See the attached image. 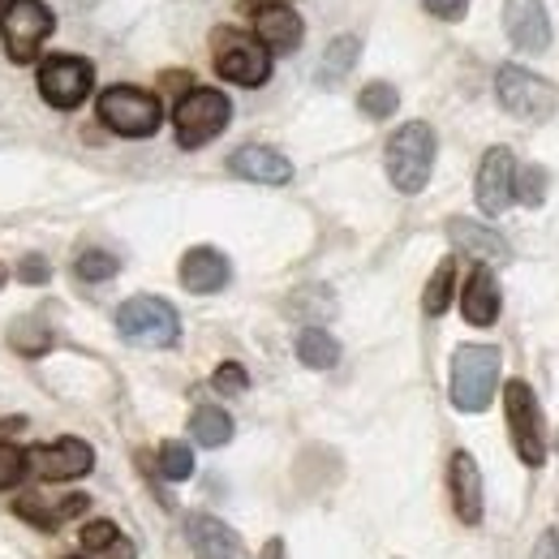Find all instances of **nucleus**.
I'll list each match as a JSON object with an SVG mask.
<instances>
[{"instance_id":"nucleus-30","label":"nucleus","mask_w":559,"mask_h":559,"mask_svg":"<svg viewBox=\"0 0 559 559\" xmlns=\"http://www.w3.org/2000/svg\"><path fill=\"white\" fill-rule=\"evenodd\" d=\"M159 474L168 478V483H186L190 474H194V452L186 448V443H164L159 448Z\"/></svg>"},{"instance_id":"nucleus-13","label":"nucleus","mask_w":559,"mask_h":559,"mask_svg":"<svg viewBox=\"0 0 559 559\" xmlns=\"http://www.w3.org/2000/svg\"><path fill=\"white\" fill-rule=\"evenodd\" d=\"M503 31L521 52L551 48V17H547L543 0H503Z\"/></svg>"},{"instance_id":"nucleus-31","label":"nucleus","mask_w":559,"mask_h":559,"mask_svg":"<svg viewBox=\"0 0 559 559\" xmlns=\"http://www.w3.org/2000/svg\"><path fill=\"white\" fill-rule=\"evenodd\" d=\"M516 199H521L525 207H543V199H547V173H543V168H525V173L516 177Z\"/></svg>"},{"instance_id":"nucleus-38","label":"nucleus","mask_w":559,"mask_h":559,"mask_svg":"<svg viewBox=\"0 0 559 559\" xmlns=\"http://www.w3.org/2000/svg\"><path fill=\"white\" fill-rule=\"evenodd\" d=\"M4 280H9V267H4V263H0V288H4Z\"/></svg>"},{"instance_id":"nucleus-29","label":"nucleus","mask_w":559,"mask_h":559,"mask_svg":"<svg viewBox=\"0 0 559 559\" xmlns=\"http://www.w3.org/2000/svg\"><path fill=\"white\" fill-rule=\"evenodd\" d=\"M73 272H78V280H86V284H99V280L117 276L121 263H117V254H108V250H82L78 263H73Z\"/></svg>"},{"instance_id":"nucleus-40","label":"nucleus","mask_w":559,"mask_h":559,"mask_svg":"<svg viewBox=\"0 0 559 559\" xmlns=\"http://www.w3.org/2000/svg\"><path fill=\"white\" fill-rule=\"evenodd\" d=\"M0 9H4V4H0Z\"/></svg>"},{"instance_id":"nucleus-34","label":"nucleus","mask_w":559,"mask_h":559,"mask_svg":"<svg viewBox=\"0 0 559 559\" xmlns=\"http://www.w3.org/2000/svg\"><path fill=\"white\" fill-rule=\"evenodd\" d=\"M48 276H52V267H48L44 254H26V259L17 263V280H22V284H48Z\"/></svg>"},{"instance_id":"nucleus-25","label":"nucleus","mask_w":559,"mask_h":559,"mask_svg":"<svg viewBox=\"0 0 559 559\" xmlns=\"http://www.w3.org/2000/svg\"><path fill=\"white\" fill-rule=\"evenodd\" d=\"M357 52H361V44H357L353 35L332 39L328 52H323V66H319V82H323V86H336V82L357 66Z\"/></svg>"},{"instance_id":"nucleus-20","label":"nucleus","mask_w":559,"mask_h":559,"mask_svg":"<svg viewBox=\"0 0 559 559\" xmlns=\"http://www.w3.org/2000/svg\"><path fill=\"white\" fill-rule=\"evenodd\" d=\"M233 276V267H228V259L219 254V250H211V246H194L186 259H181V284L190 288V293H219L224 284Z\"/></svg>"},{"instance_id":"nucleus-27","label":"nucleus","mask_w":559,"mask_h":559,"mask_svg":"<svg viewBox=\"0 0 559 559\" xmlns=\"http://www.w3.org/2000/svg\"><path fill=\"white\" fill-rule=\"evenodd\" d=\"M9 345L22 353V357H39V353L52 349V332L44 323H35V319H22V323H13Z\"/></svg>"},{"instance_id":"nucleus-37","label":"nucleus","mask_w":559,"mask_h":559,"mask_svg":"<svg viewBox=\"0 0 559 559\" xmlns=\"http://www.w3.org/2000/svg\"><path fill=\"white\" fill-rule=\"evenodd\" d=\"M263 559H284V543H280V538H267V547H263Z\"/></svg>"},{"instance_id":"nucleus-36","label":"nucleus","mask_w":559,"mask_h":559,"mask_svg":"<svg viewBox=\"0 0 559 559\" xmlns=\"http://www.w3.org/2000/svg\"><path fill=\"white\" fill-rule=\"evenodd\" d=\"M534 559H559V534H556V530H547V534L538 538V547H534Z\"/></svg>"},{"instance_id":"nucleus-7","label":"nucleus","mask_w":559,"mask_h":559,"mask_svg":"<svg viewBox=\"0 0 559 559\" xmlns=\"http://www.w3.org/2000/svg\"><path fill=\"white\" fill-rule=\"evenodd\" d=\"M95 108H99V121L121 139H151L164 121L159 99L142 86H108Z\"/></svg>"},{"instance_id":"nucleus-8","label":"nucleus","mask_w":559,"mask_h":559,"mask_svg":"<svg viewBox=\"0 0 559 559\" xmlns=\"http://www.w3.org/2000/svg\"><path fill=\"white\" fill-rule=\"evenodd\" d=\"M117 332L139 349H168L181 336V319L164 297H130L117 310Z\"/></svg>"},{"instance_id":"nucleus-24","label":"nucleus","mask_w":559,"mask_h":559,"mask_svg":"<svg viewBox=\"0 0 559 559\" xmlns=\"http://www.w3.org/2000/svg\"><path fill=\"white\" fill-rule=\"evenodd\" d=\"M190 435L203 443V448H224L233 439V418L219 409V405H199L194 418H190Z\"/></svg>"},{"instance_id":"nucleus-3","label":"nucleus","mask_w":559,"mask_h":559,"mask_svg":"<svg viewBox=\"0 0 559 559\" xmlns=\"http://www.w3.org/2000/svg\"><path fill=\"white\" fill-rule=\"evenodd\" d=\"M499 383V349L495 345H461L452 357V405L461 414H483Z\"/></svg>"},{"instance_id":"nucleus-9","label":"nucleus","mask_w":559,"mask_h":559,"mask_svg":"<svg viewBox=\"0 0 559 559\" xmlns=\"http://www.w3.org/2000/svg\"><path fill=\"white\" fill-rule=\"evenodd\" d=\"M495 91H499V104L521 121H547L559 108L556 86L543 82L538 73L521 70V66H503L495 73Z\"/></svg>"},{"instance_id":"nucleus-23","label":"nucleus","mask_w":559,"mask_h":559,"mask_svg":"<svg viewBox=\"0 0 559 559\" xmlns=\"http://www.w3.org/2000/svg\"><path fill=\"white\" fill-rule=\"evenodd\" d=\"M297 357H301V366H310V370H332V366L341 361V345H336V336H328L323 328H306V332L297 336Z\"/></svg>"},{"instance_id":"nucleus-22","label":"nucleus","mask_w":559,"mask_h":559,"mask_svg":"<svg viewBox=\"0 0 559 559\" xmlns=\"http://www.w3.org/2000/svg\"><path fill=\"white\" fill-rule=\"evenodd\" d=\"M82 551L86 556H108V559H134V547L121 538V530L112 525V521H91L86 530H82Z\"/></svg>"},{"instance_id":"nucleus-15","label":"nucleus","mask_w":559,"mask_h":559,"mask_svg":"<svg viewBox=\"0 0 559 559\" xmlns=\"http://www.w3.org/2000/svg\"><path fill=\"white\" fill-rule=\"evenodd\" d=\"M228 168H233V177H246V181H254V186H288L293 181V164L272 151V146H237L233 155H228Z\"/></svg>"},{"instance_id":"nucleus-11","label":"nucleus","mask_w":559,"mask_h":559,"mask_svg":"<svg viewBox=\"0 0 559 559\" xmlns=\"http://www.w3.org/2000/svg\"><path fill=\"white\" fill-rule=\"evenodd\" d=\"M95 465V452L91 443L82 439H57V443H35L26 448V474L44 478V483H70V478H82L91 474Z\"/></svg>"},{"instance_id":"nucleus-32","label":"nucleus","mask_w":559,"mask_h":559,"mask_svg":"<svg viewBox=\"0 0 559 559\" xmlns=\"http://www.w3.org/2000/svg\"><path fill=\"white\" fill-rule=\"evenodd\" d=\"M26 474V452L13 443H0V490H9Z\"/></svg>"},{"instance_id":"nucleus-21","label":"nucleus","mask_w":559,"mask_h":559,"mask_svg":"<svg viewBox=\"0 0 559 559\" xmlns=\"http://www.w3.org/2000/svg\"><path fill=\"white\" fill-rule=\"evenodd\" d=\"M86 503H91L86 495H66V499H57V503H44L39 495H17V499H13V512L26 516V521L39 525V530H57V525H66L70 516H78Z\"/></svg>"},{"instance_id":"nucleus-4","label":"nucleus","mask_w":559,"mask_h":559,"mask_svg":"<svg viewBox=\"0 0 559 559\" xmlns=\"http://www.w3.org/2000/svg\"><path fill=\"white\" fill-rule=\"evenodd\" d=\"M52 31H57V17L44 0H9L0 9V39L13 66H31Z\"/></svg>"},{"instance_id":"nucleus-28","label":"nucleus","mask_w":559,"mask_h":559,"mask_svg":"<svg viewBox=\"0 0 559 559\" xmlns=\"http://www.w3.org/2000/svg\"><path fill=\"white\" fill-rule=\"evenodd\" d=\"M452 276H456V267H452V259H443V263H439V272H435L430 284H426L421 310H426L430 319H439V314L448 310V301H452Z\"/></svg>"},{"instance_id":"nucleus-18","label":"nucleus","mask_w":559,"mask_h":559,"mask_svg":"<svg viewBox=\"0 0 559 559\" xmlns=\"http://www.w3.org/2000/svg\"><path fill=\"white\" fill-rule=\"evenodd\" d=\"M448 237H452V246L461 250V254H469L474 263H499V259H508V241L487 228V224H474V219H448Z\"/></svg>"},{"instance_id":"nucleus-1","label":"nucleus","mask_w":559,"mask_h":559,"mask_svg":"<svg viewBox=\"0 0 559 559\" xmlns=\"http://www.w3.org/2000/svg\"><path fill=\"white\" fill-rule=\"evenodd\" d=\"M435 168V130L426 121H409L388 139V177L401 194H421Z\"/></svg>"},{"instance_id":"nucleus-33","label":"nucleus","mask_w":559,"mask_h":559,"mask_svg":"<svg viewBox=\"0 0 559 559\" xmlns=\"http://www.w3.org/2000/svg\"><path fill=\"white\" fill-rule=\"evenodd\" d=\"M211 383H215V392H224V396H241V392L250 388V374H246L237 361H224V366L215 370Z\"/></svg>"},{"instance_id":"nucleus-19","label":"nucleus","mask_w":559,"mask_h":559,"mask_svg":"<svg viewBox=\"0 0 559 559\" xmlns=\"http://www.w3.org/2000/svg\"><path fill=\"white\" fill-rule=\"evenodd\" d=\"M499 306H503V297H499L495 272H490V267H474L469 280H465V293H461L465 319H469L474 328H490V323L499 319Z\"/></svg>"},{"instance_id":"nucleus-35","label":"nucleus","mask_w":559,"mask_h":559,"mask_svg":"<svg viewBox=\"0 0 559 559\" xmlns=\"http://www.w3.org/2000/svg\"><path fill=\"white\" fill-rule=\"evenodd\" d=\"M421 9L430 17H439V22H461L465 9H469V0H421Z\"/></svg>"},{"instance_id":"nucleus-14","label":"nucleus","mask_w":559,"mask_h":559,"mask_svg":"<svg viewBox=\"0 0 559 559\" xmlns=\"http://www.w3.org/2000/svg\"><path fill=\"white\" fill-rule=\"evenodd\" d=\"M254 39L267 52H297L306 39V22L288 4H254Z\"/></svg>"},{"instance_id":"nucleus-17","label":"nucleus","mask_w":559,"mask_h":559,"mask_svg":"<svg viewBox=\"0 0 559 559\" xmlns=\"http://www.w3.org/2000/svg\"><path fill=\"white\" fill-rule=\"evenodd\" d=\"M186 534H190L194 551L203 559H250L246 543H241L224 521H215L207 512H190V516H186Z\"/></svg>"},{"instance_id":"nucleus-26","label":"nucleus","mask_w":559,"mask_h":559,"mask_svg":"<svg viewBox=\"0 0 559 559\" xmlns=\"http://www.w3.org/2000/svg\"><path fill=\"white\" fill-rule=\"evenodd\" d=\"M357 108H361L370 121H388V117L401 108V95H396V86H392V82H370V86H361Z\"/></svg>"},{"instance_id":"nucleus-10","label":"nucleus","mask_w":559,"mask_h":559,"mask_svg":"<svg viewBox=\"0 0 559 559\" xmlns=\"http://www.w3.org/2000/svg\"><path fill=\"white\" fill-rule=\"evenodd\" d=\"M95 86V66L86 57H48L39 66V95L61 108V112H73L82 108V99L91 95Z\"/></svg>"},{"instance_id":"nucleus-5","label":"nucleus","mask_w":559,"mask_h":559,"mask_svg":"<svg viewBox=\"0 0 559 559\" xmlns=\"http://www.w3.org/2000/svg\"><path fill=\"white\" fill-rule=\"evenodd\" d=\"M228 121H233V104H228V95L215 91V86H194V91L177 104V112H173L177 142H181L186 151H199V146H207L211 139H219V134L228 130Z\"/></svg>"},{"instance_id":"nucleus-12","label":"nucleus","mask_w":559,"mask_h":559,"mask_svg":"<svg viewBox=\"0 0 559 559\" xmlns=\"http://www.w3.org/2000/svg\"><path fill=\"white\" fill-rule=\"evenodd\" d=\"M516 203V155L508 146H490L478 168V207L483 215H503Z\"/></svg>"},{"instance_id":"nucleus-39","label":"nucleus","mask_w":559,"mask_h":559,"mask_svg":"<svg viewBox=\"0 0 559 559\" xmlns=\"http://www.w3.org/2000/svg\"><path fill=\"white\" fill-rule=\"evenodd\" d=\"M556 452H559V435H556Z\"/></svg>"},{"instance_id":"nucleus-6","label":"nucleus","mask_w":559,"mask_h":559,"mask_svg":"<svg viewBox=\"0 0 559 559\" xmlns=\"http://www.w3.org/2000/svg\"><path fill=\"white\" fill-rule=\"evenodd\" d=\"M503 414H508V435H512L516 456L525 465H543L547 461V421H543V405L525 379H512L503 388Z\"/></svg>"},{"instance_id":"nucleus-2","label":"nucleus","mask_w":559,"mask_h":559,"mask_svg":"<svg viewBox=\"0 0 559 559\" xmlns=\"http://www.w3.org/2000/svg\"><path fill=\"white\" fill-rule=\"evenodd\" d=\"M211 66L224 82H237V86H263L272 78V52L246 35V31H233V26H219L211 35Z\"/></svg>"},{"instance_id":"nucleus-16","label":"nucleus","mask_w":559,"mask_h":559,"mask_svg":"<svg viewBox=\"0 0 559 559\" xmlns=\"http://www.w3.org/2000/svg\"><path fill=\"white\" fill-rule=\"evenodd\" d=\"M448 490H452V508L465 525H478L483 521V474H478V461L469 452H456L452 465H448Z\"/></svg>"}]
</instances>
